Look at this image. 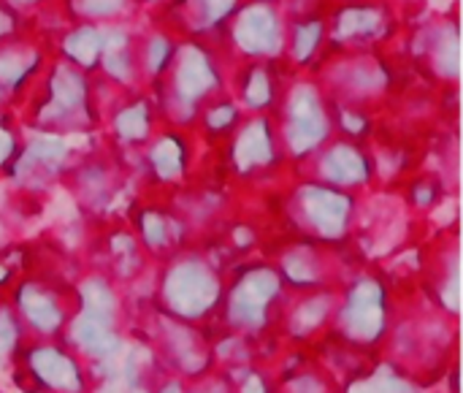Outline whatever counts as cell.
<instances>
[{
    "mask_svg": "<svg viewBox=\"0 0 463 393\" xmlns=\"http://www.w3.org/2000/svg\"><path fill=\"white\" fill-rule=\"evenodd\" d=\"M11 342H14V329H11L8 318H3V321H0V361L8 356V350H11Z\"/></svg>",
    "mask_w": 463,
    "mask_h": 393,
    "instance_id": "cell-20",
    "label": "cell"
},
{
    "mask_svg": "<svg viewBox=\"0 0 463 393\" xmlns=\"http://www.w3.org/2000/svg\"><path fill=\"white\" fill-rule=\"evenodd\" d=\"M415 60L426 76L450 81V87L458 84V22L456 16L431 19L429 24H423V30H418Z\"/></svg>",
    "mask_w": 463,
    "mask_h": 393,
    "instance_id": "cell-8",
    "label": "cell"
},
{
    "mask_svg": "<svg viewBox=\"0 0 463 393\" xmlns=\"http://www.w3.org/2000/svg\"><path fill=\"white\" fill-rule=\"evenodd\" d=\"M24 22H27L24 16H19L14 8H8V5L0 0V38H3V35H8V33H14V30H16V27H22Z\"/></svg>",
    "mask_w": 463,
    "mask_h": 393,
    "instance_id": "cell-18",
    "label": "cell"
},
{
    "mask_svg": "<svg viewBox=\"0 0 463 393\" xmlns=\"http://www.w3.org/2000/svg\"><path fill=\"white\" fill-rule=\"evenodd\" d=\"M165 393H176V388H168V391H165Z\"/></svg>",
    "mask_w": 463,
    "mask_h": 393,
    "instance_id": "cell-22",
    "label": "cell"
},
{
    "mask_svg": "<svg viewBox=\"0 0 463 393\" xmlns=\"http://www.w3.org/2000/svg\"><path fill=\"white\" fill-rule=\"evenodd\" d=\"M285 35L288 14L277 0H241L228 22L206 41H212L233 68L252 60L285 62Z\"/></svg>",
    "mask_w": 463,
    "mask_h": 393,
    "instance_id": "cell-4",
    "label": "cell"
},
{
    "mask_svg": "<svg viewBox=\"0 0 463 393\" xmlns=\"http://www.w3.org/2000/svg\"><path fill=\"white\" fill-rule=\"evenodd\" d=\"M271 125L282 158L307 160L317 152L336 128V109L326 95L315 73H290L277 106L271 109Z\"/></svg>",
    "mask_w": 463,
    "mask_h": 393,
    "instance_id": "cell-3",
    "label": "cell"
},
{
    "mask_svg": "<svg viewBox=\"0 0 463 393\" xmlns=\"http://www.w3.org/2000/svg\"><path fill=\"white\" fill-rule=\"evenodd\" d=\"M231 62L206 38H179L149 84L163 128L193 130L209 103L228 95Z\"/></svg>",
    "mask_w": 463,
    "mask_h": 393,
    "instance_id": "cell-1",
    "label": "cell"
},
{
    "mask_svg": "<svg viewBox=\"0 0 463 393\" xmlns=\"http://www.w3.org/2000/svg\"><path fill=\"white\" fill-rule=\"evenodd\" d=\"M163 3H168V0H144L146 11H152V8H157V5H163Z\"/></svg>",
    "mask_w": 463,
    "mask_h": 393,
    "instance_id": "cell-21",
    "label": "cell"
},
{
    "mask_svg": "<svg viewBox=\"0 0 463 393\" xmlns=\"http://www.w3.org/2000/svg\"><path fill=\"white\" fill-rule=\"evenodd\" d=\"M309 158L317 160L320 166V177L326 185L331 187H353V185H364L372 179V158L369 152L358 144L355 136H345V133H334L317 152H312ZM307 158V160H309Z\"/></svg>",
    "mask_w": 463,
    "mask_h": 393,
    "instance_id": "cell-9",
    "label": "cell"
},
{
    "mask_svg": "<svg viewBox=\"0 0 463 393\" xmlns=\"http://www.w3.org/2000/svg\"><path fill=\"white\" fill-rule=\"evenodd\" d=\"M345 318L358 337H377L383 326V291L374 283H358L350 293Z\"/></svg>",
    "mask_w": 463,
    "mask_h": 393,
    "instance_id": "cell-14",
    "label": "cell"
},
{
    "mask_svg": "<svg viewBox=\"0 0 463 393\" xmlns=\"http://www.w3.org/2000/svg\"><path fill=\"white\" fill-rule=\"evenodd\" d=\"M396 30L399 14L391 0H334L326 16V54L380 49Z\"/></svg>",
    "mask_w": 463,
    "mask_h": 393,
    "instance_id": "cell-5",
    "label": "cell"
},
{
    "mask_svg": "<svg viewBox=\"0 0 463 393\" xmlns=\"http://www.w3.org/2000/svg\"><path fill=\"white\" fill-rule=\"evenodd\" d=\"M331 3H334V0H331Z\"/></svg>",
    "mask_w": 463,
    "mask_h": 393,
    "instance_id": "cell-23",
    "label": "cell"
},
{
    "mask_svg": "<svg viewBox=\"0 0 463 393\" xmlns=\"http://www.w3.org/2000/svg\"><path fill=\"white\" fill-rule=\"evenodd\" d=\"M239 5L241 0H168L152 8V22L174 38H209Z\"/></svg>",
    "mask_w": 463,
    "mask_h": 393,
    "instance_id": "cell-7",
    "label": "cell"
},
{
    "mask_svg": "<svg viewBox=\"0 0 463 393\" xmlns=\"http://www.w3.org/2000/svg\"><path fill=\"white\" fill-rule=\"evenodd\" d=\"M68 24H122L138 22L146 11L144 0H54Z\"/></svg>",
    "mask_w": 463,
    "mask_h": 393,
    "instance_id": "cell-12",
    "label": "cell"
},
{
    "mask_svg": "<svg viewBox=\"0 0 463 393\" xmlns=\"http://www.w3.org/2000/svg\"><path fill=\"white\" fill-rule=\"evenodd\" d=\"M27 139V130L16 114L14 106L3 103L0 106V171L11 174L19 155H22V144Z\"/></svg>",
    "mask_w": 463,
    "mask_h": 393,
    "instance_id": "cell-15",
    "label": "cell"
},
{
    "mask_svg": "<svg viewBox=\"0 0 463 393\" xmlns=\"http://www.w3.org/2000/svg\"><path fill=\"white\" fill-rule=\"evenodd\" d=\"M222 144L228 147L231 166L244 177H255L282 158L271 114H244Z\"/></svg>",
    "mask_w": 463,
    "mask_h": 393,
    "instance_id": "cell-6",
    "label": "cell"
},
{
    "mask_svg": "<svg viewBox=\"0 0 463 393\" xmlns=\"http://www.w3.org/2000/svg\"><path fill=\"white\" fill-rule=\"evenodd\" d=\"M19 302H22L24 315H27L38 329H57V323H60V310H57V304H54L46 293H41L38 288H24L22 296H19Z\"/></svg>",
    "mask_w": 463,
    "mask_h": 393,
    "instance_id": "cell-17",
    "label": "cell"
},
{
    "mask_svg": "<svg viewBox=\"0 0 463 393\" xmlns=\"http://www.w3.org/2000/svg\"><path fill=\"white\" fill-rule=\"evenodd\" d=\"M301 212L307 223L326 239L339 236L347 228L350 212H353V198L342 193L339 187L331 185H309L298 193Z\"/></svg>",
    "mask_w": 463,
    "mask_h": 393,
    "instance_id": "cell-11",
    "label": "cell"
},
{
    "mask_svg": "<svg viewBox=\"0 0 463 393\" xmlns=\"http://www.w3.org/2000/svg\"><path fill=\"white\" fill-rule=\"evenodd\" d=\"M217 280L203 264H182L165 277V302L182 315H201L217 302Z\"/></svg>",
    "mask_w": 463,
    "mask_h": 393,
    "instance_id": "cell-10",
    "label": "cell"
},
{
    "mask_svg": "<svg viewBox=\"0 0 463 393\" xmlns=\"http://www.w3.org/2000/svg\"><path fill=\"white\" fill-rule=\"evenodd\" d=\"M24 130L46 136H76L100 130L92 76L52 52L41 73L14 103Z\"/></svg>",
    "mask_w": 463,
    "mask_h": 393,
    "instance_id": "cell-2",
    "label": "cell"
},
{
    "mask_svg": "<svg viewBox=\"0 0 463 393\" xmlns=\"http://www.w3.org/2000/svg\"><path fill=\"white\" fill-rule=\"evenodd\" d=\"M8 8H14L19 16H30V14H35V11H43L46 5H52L54 0H3Z\"/></svg>",
    "mask_w": 463,
    "mask_h": 393,
    "instance_id": "cell-19",
    "label": "cell"
},
{
    "mask_svg": "<svg viewBox=\"0 0 463 393\" xmlns=\"http://www.w3.org/2000/svg\"><path fill=\"white\" fill-rule=\"evenodd\" d=\"M274 296H277V274L269 269H255L236 285L231 312L241 323H260L266 304Z\"/></svg>",
    "mask_w": 463,
    "mask_h": 393,
    "instance_id": "cell-13",
    "label": "cell"
},
{
    "mask_svg": "<svg viewBox=\"0 0 463 393\" xmlns=\"http://www.w3.org/2000/svg\"><path fill=\"white\" fill-rule=\"evenodd\" d=\"M33 372L43 383H49L54 388H79L76 367L65 356H60L54 350H38V353H33Z\"/></svg>",
    "mask_w": 463,
    "mask_h": 393,
    "instance_id": "cell-16",
    "label": "cell"
}]
</instances>
